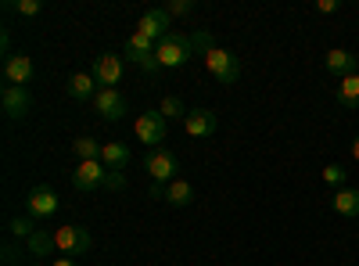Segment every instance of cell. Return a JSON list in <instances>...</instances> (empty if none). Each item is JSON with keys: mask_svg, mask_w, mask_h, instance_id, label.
<instances>
[{"mask_svg": "<svg viewBox=\"0 0 359 266\" xmlns=\"http://www.w3.org/2000/svg\"><path fill=\"white\" fill-rule=\"evenodd\" d=\"M8 11H15L22 18H36L43 11V4H40V0H8Z\"/></svg>", "mask_w": 359, "mask_h": 266, "instance_id": "26", "label": "cell"}, {"mask_svg": "<svg viewBox=\"0 0 359 266\" xmlns=\"http://www.w3.org/2000/svg\"><path fill=\"white\" fill-rule=\"evenodd\" d=\"M50 266H76V259H65L62 255V259H50Z\"/></svg>", "mask_w": 359, "mask_h": 266, "instance_id": "30", "label": "cell"}, {"mask_svg": "<svg viewBox=\"0 0 359 266\" xmlns=\"http://www.w3.org/2000/svg\"><path fill=\"white\" fill-rule=\"evenodd\" d=\"M0 51H4V54L11 58V33H8V29H4V33H0Z\"/></svg>", "mask_w": 359, "mask_h": 266, "instance_id": "29", "label": "cell"}, {"mask_svg": "<svg viewBox=\"0 0 359 266\" xmlns=\"http://www.w3.org/2000/svg\"><path fill=\"white\" fill-rule=\"evenodd\" d=\"M0 108H4V115L11 123L25 119L29 112H33V98H29L25 86H4V94H0Z\"/></svg>", "mask_w": 359, "mask_h": 266, "instance_id": "11", "label": "cell"}, {"mask_svg": "<svg viewBox=\"0 0 359 266\" xmlns=\"http://www.w3.org/2000/svg\"><path fill=\"white\" fill-rule=\"evenodd\" d=\"M94 112L101 115L104 123H118L126 115V98L118 94V91H97L94 98Z\"/></svg>", "mask_w": 359, "mask_h": 266, "instance_id": "14", "label": "cell"}, {"mask_svg": "<svg viewBox=\"0 0 359 266\" xmlns=\"http://www.w3.org/2000/svg\"><path fill=\"white\" fill-rule=\"evenodd\" d=\"M133 133H137V140H140V144L158 147V144L165 140V133H169V119H165V115H162L158 108H147V112H140V115H137Z\"/></svg>", "mask_w": 359, "mask_h": 266, "instance_id": "3", "label": "cell"}, {"mask_svg": "<svg viewBox=\"0 0 359 266\" xmlns=\"http://www.w3.org/2000/svg\"><path fill=\"white\" fill-rule=\"evenodd\" d=\"M323 69L331 72V76H338V79H345V76H355L359 72V58L352 51H345V47H331V51L323 54Z\"/></svg>", "mask_w": 359, "mask_h": 266, "instance_id": "12", "label": "cell"}, {"mask_svg": "<svg viewBox=\"0 0 359 266\" xmlns=\"http://www.w3.org/2000/svg\"><path fill=\"white\" fill-rule=\"evenodd\" d=\"M4 79H8V86H29L33 83V58L25 51L4 58Z\"/></svg>", "mask_w": 359, "mask_h": 266, "instance_id": "13", "label": "cell"}, {"mask_svg": "<svg viewBox=\"0 0 359 266\" xmlns=\"http://www.w3.org/2000/svg\"><path fill=\"white\" fill-rule=\"evenodd\" d=\"M165 201L172 205V209H187V205L194 201V184L184 180V176H176L172 184H165Z\"/></svg>", "mask_w": 359, "mask_h": 266, "instance_id": "19", "label": "cell"}, {"mask_svg": "<svg viewBox=\"0 0 359 266\" xmlns=\"http://www.w3.org/2000/svg\"><path fill=\"white\" fill-rule=\"evenodd\" d=\"M90 230L86 227H57L54 230V252L57 255H65V259H76V255H86L90 252Z\"/></svg>", "mask_w": 359, "mask_h": 266, "instance_id": "4", "label": "cell"}, {"mask_svg": "<svg viewBox=\"0 0 359 266\" xmlns=\"http://www.w3.org/2000/svg\"><path fill=\"white\" fill-rule=\"evenodd\" d=\"M108 176H111V169H108L101 159L79 162L76 173H72V187H76V191H97V187H108Z\"/></svg>", "mask_w": 359, "mask_h": 266, "instance_id": "8", "label": "cell"}, {"mask_svg": "<svg viewBox=\"0 0 359 266\" xmlns=\"http://www.w3.org/2000/svg\"><path fill=\"white\" fill-rule=\"evenodd\" d=\"M352 159H355V162H359V137H355V140H352Z\"/></svg>", "mask_w": 359, "mask_h": 266, "instance_id": "31", "label": "cell"}, {"mask_svg": "<svg viewBox=\"0 0 359 266\" xmlns=\"http://www.w3.org/2000/svg\"><path fill=\"white\" fill-rule=\"evenodd\" d=\"M57 213V194L47 187V184H36L33 191L25 194V216L33 220H50Z\"/></svg>", "mask_w": 359, "mask_h": 266, "instance_id": "9", "label": "cell"}, {"mask_svg": "<svg viewBox=\"0 0 359 266\" xmlns=\"http://www.w3.org/2000/svg\"><path fill=\"white\" fill-rule=\"evenodd\" d=\"M101 162L111 169V173H123L130 162H133V152L126 144H118V140H108L104 147H101Z\"/></svg>", "mask_w": 359, "mask_h": 266, "instance_id": "18", "label": "cell"}, {"mask_svg": "<svg viewBox=\"0 0 359 266\" xmlns=\"http://www.w3.org/2000/svg\"><path fill=\"white\" fill-rule=\"evenodd\" d=\"M25 248H29V255H50V248H54V234H50V230H36L33 238L25 241Z\"/></svg>", "mask_w": 359, "mask_h": 266, "instance_id": "22", "label": "cell"}, {"mask_svg": "<svg viewBox=\"0 0 359 266\" xmlns=\"http://www.w3.org/2000/svg\"><path fill=\"white\" fill-rule=\"evenodd\" d=\"M331 213L341 220H359V187H341L331 198Z\"/></svg>", "mask_w": 359, "mask_h": 266, "instance_id": "16", "label": "cell"}, {"mask_svg": "<svg viewBox=\"0 0 359 266\" xmlns=\"http://www.w3.org/2000/svg\"><path fill=\"white\" fill-rule=\"evenodd\" d=\"M216 126H219V119H216L212 108H191L187 119H184V130H187L191 137H212Z\"/></svg>", "mask_w": 359, "mask_h": 266, "instance_id": "15", "label": "cell"}, {"mask_svg": "<svg viewBox=\"0 0 359 266\" xmlns=\"http://www.w3.org/2000/svg\"><path fill=\"white\" fill-rule=\"evenodd\" d=\"M158 44L155 40H147V36H140V33H133L130 40H126V58H130V62L144 72V76H155L162 65H158Z\"/></svg>", "mask_w": 359, "mask_h": 266, "instance_id": "5", "label": "cell"}, {"mask_svg": "<svg viewBox=\"0 0 359 266\" xmlns=\"http://www.w3.org/2000/svg\"><path fill=\"white\" fill-rule=\"evenodd\" d=\"M345 180H348V169H345L341 162H331V166H323V184H327V187L341 191V187H345Z\"/></svg>", "mask_w": 359, "mask_h": 266, "instance_id": "23", "label": "cell"}, {"mask_svg": "<svg viewBox=\"0 0 359 266\" xmlns=\"http://www.w3.org/2000/svg\"><path fill=\"white\" fill-rule=\"evenodd\" d=\"M101 147H104V144H97L94 137H76V140H72V155H76L79 162H94V159H101Z\"/></svg>", "mask_w": 359, "mask_h": 266, "instance_id": "21", "label": "cell"}, {"mask_svg": "<svg viewBox=\"0 0 359 266\" xmlns=\"http://www.w3.org/2000/svg\"><path fill=\"white\" fill-rule=\"evenodd\" d=\"M201 58H205L208 76L219 79L223 86H230V83L241 79V62H237V54H233V51H226V47H208Z\"/></svg>", "mask_w": 359, "mask_h": 266, "instance_id": "2", "label": "cell"}, {"mask_svg": "<svg viewBox=\"0 0 359 266\" xmlns=\"http://www.w3.org/2000/svg\"><path fill=\"white\" fill-rule=\"evenodd\" d=\"M97 79H94V72H72L69 76V98L72 101H94L97 98Z\"/></svg>", "mask_w": 359, "mask_h": 266, "instance_id": "17", "label": "cell"}, {"mask_svg": "<svg viewBox=\"0 0 359 266\" xmlns=\"http://www.w3.org/2000/svg\"><path fill=\"white\" fill-rule=\"evenodd\" d=\"M338 105L348 112H359V72L338 79Z\"/></svg>", "mask_w": 359, "mask_h": 266, "instance_id": "20", "label": "cell"}, {"mask_svg": "<svg viewBox=\"0 0 359 266\" xmlns=\"http://www.w3.org/2000/svg\"><path fill=\"white\" fill-rule=\"evenodd\" d=\"M8 230L15 234V238H22V241H29V238H33V234H36L40 227H36V220H33V216H15V220L8 223Z\"/></svg>", "mask_w": 359, "mask_h": 266, "instance_id": "25", "label": "cell"}, {"mask_svg": "<svg viewBox=\"0 0 359 266\" xmlns=\"http://www.w3.org/2000/svg\"><path fill=\"white\" fill-rule=\"evenodd\" d=\"M144 169H147V176H151V184H172L176 180V173H180V162H176V155L172 152H165V147H151L147 152V159H144Z\"/></svg>", "mask_w": 359, "mask_h": 266, "instance_id": "6", "label": "cell"}, {"mask_svg": "<svg viewBox=\"0 0 359 266\" xmlns=\"http://www.w3.org/2000/svg\"><path fill=\"white\" fill-rule=\"evenodd\" d=\"M90 72H94V79H97L101 91H115V86L123 83L126 65H123V58H118V54L104 51L101 58H94V65H90Z\"/></svg>", "mask_w": 359, "mask_h": 266, "instance_id": "7", "label": "cell"}, {"mask_svg": "<svg viewBox=\"0 0 359 266\" xmlns=\"http://www.w3.org/2000/svg\"><path fill=\"white\" fill-rule=\"evenodd\" d=\"M338 8H341L338 0H316V11H320V15H334Z\"/></svg>", "mask_w": 359, "mask_h": 266, "instance_id": "28", "label": "cell"}, {"mask_svg": "<svg viewBox=\"0 0 359 266\" xmlns=\"http://www.w3.org/2000/svg\"><path fill=\"white\" fill-rule=\"evenodd\" d=\"M158 112L165 115V119H169V123H176V119H180V123H184L191 108H184V101H180V98H162V105H158Z\"/></svg>", "mask_w": 359, "mask_h": 266, "instance_id": "24", "label": "cell"}, {"mask_svg": "<svg viewBox=\"0 0 359 266\" xmlns=\"http://www.w3.org/2000/svg\"><path fill=\"white\" fill-rule=\"evenodd\" d=\"M194 54H198L194 36H187V33H180V29H172L165 40H158V54H155V58H158V65H162V69H180V65H187Z\"/></svg>", "mask_w": 359, "mask_h": 266, "instance_id": "1", "label": "cell"}, {"mask_svg": "<svg viewBox=\"0 0 359 266\" xmlns=\"http://www.w3.org/2000/svg\"><path fill=\"white\" fill-rule=\"evenodd\" d=\"M165 11H169V18L191 15V11H194V0H165Z\"/></svg>", "mask_w": 359, "mask_h": 266, "instance_id": "27", "label": "cell"}, {"mask_svg": "<svg viewBox=\"0 0 359 266\" xmlns=\"http://www.w3.org/2000/svg\"><path fill=\"white\" fill-rule=\"evenodd\" d=\"M137 33L140 36H147V40H165L172 29H169V11L165 8H147L144 15H140V22H137Z\"/></svg>", "mask_w": 359, "mask_h": 266, "instance_id": "10", "label": "cell"}]
</instances>
